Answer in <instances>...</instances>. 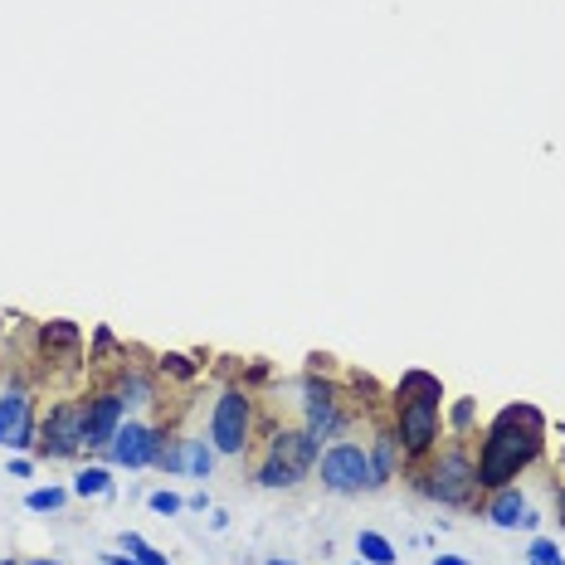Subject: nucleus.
I'll return each instance as SVG.
<instances>
[{
	"label": "nucleus",
	"mask_w": 565,
	"mask_h": 565,
	"mask_svg": "<svg viewBox=\"0 0 565 565\" xmlns=\"http://www.w3.org/2000/svg\"><path fill=\"white\" fill-rule=\"evenodd\" d=\"M147 502H151V512H161V517H176V512H186V497H176V492H166V488L151 492Z\"/></svg>",
	"instance_id": "nucleus-24"
},
{
	"label": "nucleus",
	"mask_w": 565,
	"mask_h": 565,
	"mask_svg": "<svg viewBox=\"0 0 565 565\" xmlns=\"http://www.w3.org/2000/svg\"><path fill=\"white\" fill-rule=\"evenodd\" d=\"M35 415V405H30V390L15 380L10 390H0V449H10L15 444V434H20V424Z\"/></svg>",
	"instance_id": "nucleus-13"
},
{
	"label": "nucleus",
	"mask_w": 565,
	"mask_h": 565,
	"mask_svg": "<svg viewBox=\"0 0 565 565\" xmlns=\"http://www.w3.org/2000/svg\"><path fill=\"white\" fill-rule=\"evenodd\" d=\"M10 449H39V415H30L25 419V424H20V434H15V444H10Z\"/></svg>",
	"instance_id": "nucleus-25"
},
{
	"label": "nucleus",
	"mask_w": 565,
	"mask_h": 565,
	"mask_svg": "<svg viewBox=\"0 0 565 565\" xmlns=\"http://www.w3.org/2000/svg\"><path fill=\"white\" fill-rule=\"evenodd\" d=\"M122 551H127V556H137L142 565H171L166 556H161V551H156V546H147L137 531H127V536H122Z\"/></svg>",
	"instance_id": "nucleus-22"
},
{
	"label": "nucleus",
	"mask_w": 565,
	"mask_h": 565,
	"mask_svg": "<svg viewBox=\"0 0 565 565\" xmlns=\"http://www.w3.org/2000/svg\"><path fill=\"white\" fill-rule=\"evenodd\" d=\"M74 492L78 497H113V478H108V468H98V463L83 468V473L74 478Z\"/></svg>",
	"instance_id": "nucleus-19"
},
{
	"label": "nucleus",
	"mask_w": 565,
	"mask_h": 565,
	"mask_svg": "<svg viewBox=\"0 0 565 565\" xmlns=\"http://www.w3.org/2000/svg\"><path fill=\"white\" fill-rule=\"evenodd\" d=\"M478 463L468 458V453L458 449H444L429 468H419L415 473V492L424 497H434V502H449V507H473L478 502Z\"/></svg>",
	"instance_id": "nucleus-2"
},
{
	"label": "nucleus",
	"mask_w": 565,
	"mask_h": 565,
	"mask_svg": "<svg viewBox=\"0 0 565 565\" xmlns=\"http://www.w3.org/2000/svg\"><path fill=\"white\" fill-rule=\"evenodd\" d=\"M551 565H565V561H551Z\"/></svg>",
	"instance_id": "nucleus-34"
},
{
	"label": "nucleus",
	"mask_w": 565,
	"mask_h": 565,
	"mask_svg": "<svg viewBox=\"0 0 565 565\" xmlns=\"http://www.w3.org/2000/svg\"><path fill=\"white\" fill-rule=\"evenodd\" d=\"M39 351H44L49 361H59V366H74L78 351H83L78 322H44V327H39Z\"/></svg>",
	"instance_id": "nucleus-12"
},
{
	"label": "nucleus",
	"mask_w": 565,
	"mask_h": 565,
	"mask_svg": "<svg viewBox=\"0 0 565 565\" xmlns=\"http://www.w3.org/2000/svg\"><path fill=\"white\" fill-rule=\"evenodd\" d=\"M268 458H278V463H288L293 473H312L317 468V458H322V444L307 434V429H273V439H268Z\"/></svg>",
	"instance_id": "nucleus-10"
},
{
	"label": "nucleus",
	"mask_w": 565,
	"mask_h": 565,
	"mask_svg": "<svg viewBox=\"0 0 565 565\" xmlns=\"http://www.w3.org/2000/svg\"><path fill=\"white\" fill-rule=\"evenodd\" d=\"M317 473H322V488L327 492H371L376 488V473H371V453L361 444H332V449L317 458Z\"/></svg>",
	"instance_id": "nucleus-4"
},
{
	"label": "nucleus",
	"mask_w": 565,
	"mask_h": 565,
	"mask_svg": "<svg viewBox=\"0 0 565 565\" xmlns=\"http://www.w3.org/2000/svg\"><path fill=\"white\" fill-rule=\"evenodd\" d=\"M302 473H293L288 463H278V458H264L259 463V488H298Z\"/></svg>",
	"instance_id": "nucleus-20"
},
{
	"label": "nucleus",
	"mask_w": 565,
	"mask_h": 565,
	"mask_svg": "<svg viewBox=\"0 0 565 565\" xmlns=\"http://www.w3.org/2000/svg\"><path fill=\"white\" fill-rule=\"evenodd\" d=\"M122 419H127V405H122L117 390L88 395V400H83V444H88V449H108L113 434L122 429Z\"/></svg>",
	"instance_id": "nucleus-8"
},
{
	"label": "nucleus",
	"mask_w": 565,
	"mask_h": 565,
	"mask_svg": "<svg viewBox=\"0 0 565 565\" xmlns=\"http://www.w3.org/2000/svg\"><path fill=\"white\" fill-rule=\"evenodd\" d=\"M156 449H161V429H151L142 419H122V429L113 434V444H108V458L122 463V468H147L156 463Z\"/></svg>",
	"instance_id": "nucleus-9"
},
{
	"label": "nucleus",
	"mask_w": 565,
	"mask_h": 565,
	"mask_svg": "<svg viewBox=\"0 0 565 565\" xmlns=\"http://www.w3.org/2000/svg\"><path fill=\"white\" fill-rule=\"evenodd\" d=\"M488 517H492V527H502V531H512V527H541V517L531 512V502L517 488H512V483H507V488H492Z\"/></svg>",
	"instance_id": "nucleus-11"
},
{
	"label": "nucleus",
	"mask_w": 565,
	"mask_h": 565,
	"mask_svg": "<svg viewBox=\"0 0 565 565\" xmlns=\"http://www.w3.org/2000/svg\"><path fill=\"white\" fill-rule=\"evenodd\" d=\"M541 439H546V419L536 415L531 405H507L502 415L492 419L488 439L478 449V483L483 488H507L541 453Z\"/></svg>",
	"instance_id": "nucleus-1"
},
{
	"label": "nucleus",
	"mask_w": 565,
	"mask_h": 565,
	"mask_svg": "<svg viewBox=\"0 0 565 565\" xmlns=\"http://www.w3.org/2000/svg\"><path fill=\"white\" fill-rule=\"evenodd\" d=\"M268 565H293V561H268Z\"/></svg>",
	"instance_id": "nucleus-32"
},
{
	"label": "nucleus",
	"mask_w": 565,
	"mask_h": 565,
	"mask_svg": "<svg viewBox=\"0 0 565 565\" xmlns=\"http://www.w3.org/2000/svg\"><path fill=\"white\" fill-rule=\"evenodd\" d=\"M356 551L366 556V565H395V546H390L380 531H361V536H356Z\"/></svg>",
	"instance_id": "nucleus-18"
},
{
	"label": "nucleus",
	"mask_w": 565,
	"mask_h": 565,
	"mask_svg": "<svg viewBox=\"0 0 565 565\" xmlns=\"http://www.w3.org/2000/svg\"><path fill=\"white\" fill-rule=\"evenodd\" d=\"M30 468H35L30 458H10V473H15V478H30Z\"/></svg>",
	"instance_id": "nucleus-28"
},
{
	"label": "nucleus",
	"mask_w": 565,
	"mask_h": 565,
	"mask_svg": "<svg viewBox=\"0 0 565 565\" xmlns=\"http://www.w3.org/2000/svg\"><path fill=\"white\" fill-rule=\"evenodd\" d=\"M64 502H69V488H35L30 497H25L30 512H59Z\"/></svg>",
	"instance_id": "nucleus-21"
},
{
	"label": "nucleus",
	"mask_w": 565,
	"mask_h": 565,
	"mask_svg": "<svg viewBox=\"0 0 565 565\" xmlns=\"http://www.w3.org/2000/svg\"><path fill=\"white\" fill-rule=\"evenodd\" d=\"M356 565H366V561H356Z\"/></svg>",
	"instance_id": "nucleus-35"
},
{
	"label": "nucleus",
	"mask_w": 565,
	"mask_h": 565,
	"mask_svg": "<svg viewBox=\"0 0 565 565\" xmlns=\"http://www.w3.org/2000/svg\"><path fill=\"white\" fill-rule=\"evenodd\" d=\"M30 565H59V561H30Z\"/></svg>",
	"instance_id": "nucleus-31"
},
{
	"label": "nucleus",
	"mask_w": 565,
	"mask_h": 565,
	"mask_svg": "<svg viewBox=\"0 0 565 565\" xmlns=\"http://www.w3.org/2000/svg\"><path fill=\"white\" fill-rule=\"evenodd\" d=\"M302 415H307V434L322 444V439H341V429H346V415H341V400L337 390L327 385V380H302Z\"/></svg>",
	"instance_id": "nucleus-6"
},
{
	"label": "nucleus",
	"mask_w": 565,
	"mask_h": 565,
	"mask_svg": "<svg viewBox=\"0 0 565 565\" xmlns=\"http://www.w3.org/2000/svg\"><path fill=\"white\" fill-rule=\"evenodd\" d=\"M103 565H142L137 556H103Z\"/></svg>",
	"instance_id": "nucleus-29"
},
{
	"label": "nucleus",
	"mask_w": 565,
	"mask_h": 565,
	"mask_svg": "<svg viewBox=\"0 0 565 565\" xmlns=\"http://www.w3.org/2000/svg\"><path fill=\"white\" fill-rule=\"evenodd\" d=\"M0 565H20V561H0Z\"/></svg>",
	"instance_id": "nucleus-33"
},
{
	"label": "nucleus",
	"mask_w": 565,
	"mask_h": 565,
	"mask_svg": "<svg viewBox=\"0 0 565 565\" xmlns=\"http://www.w3.org/2000/svg\"><path fill=\"white\" fill-rule=\"evenodd\" d=\"M161 371H166V376H176V380H190L200 366H195L190 356H181V351H166V356H161Z\"/></svg>",
	"instance_id": "nucleus-23"
},
{
	"label": "nucleus",
	"mask_w": 565,
	"mask_h": 565,
	"mask_svg": "<svg viewBox=\"0 0 565 565\" xmlns=\"http://www.w3.org/2000/svg\"><path fill=\"white\" fill-rule=\"evenodd\" d=\"M449 424H453V434H468L473 429V400H458L449 410Z\"/></svg>",
	"instance_id": "nucleus-27"
},
{
	"label": "nucleus",
	"mask_w": 565,
	"mask_h": 565,
	"mask_svg": "<svg viewBox=\"0 0 565 565\" xmlns=\"http://www.w3.org/2000/svg\"><path fill=\"white\" fill-rule=\"evenodd\" d=\"M186 473L200 478V483L215 473V444L210 439H186Z\"/></svg>",
	"instance_id": "nucleus-17"
},
{
	"label": "nucleus",
	"mask_w": 565,
	"mask_h": 565,
	"mask_svg": "<svg viewBox=\"0 0 565 565\" xmlns=\"http://www.w3.org/2000/svg\"><path fill=\"white\" fill-rule=\"evenodd\" d=\"M531 565H551V561H561V551H556V541H546V536H536L531 541Z\"/></svg>",
	"instance_id": "nucleus-26"
},
{
	"label": "nucleus",
	"mask_w": 565,
	"mask_h": 565,
	"mask_svg": "<svg viewBox=\"0 0 565 565\" xmlns=\"http://www.w3.org/2000/svg\"><path fill=\"white\" fill-rule=\"evenodd\" d=\"M117 395H122L127 410H137V405H151V400H156V385H151L147 371H132V366H127V371L117 376Z\"/></svg>",
	"instance_id": "nucleus-15"
},
{
	"label": "nucleus",
	"mask_w": 565,
	"mask_h": 565,
	"mask_svg": "<svg viewBox=\"0 0 565 565\" xmlns=\"http://www.w3.org/2000/svg\"><path fill=\"white\" fill-rule=\"evenodd\" d=\"M210 444H215V453H225V458L249 453V444H254V400H249V390L229 385L225 395L215 400V415H210Z\"/></svg>",
	"instance_id": "nucleus-3"
},
{
	"label": "nucleus",
	"mask_w": 565,
	"mask_h": 565,
	"mask_svg": "<svg viewBox=\"0 0 565 565\" xmlns=\"http://www.w3.org/2000/svg\"><path fill=\"white\" fill-rule=\"evenodd\" d=\"M395 400H444V390H439V380L424 376V371H410V376H400V385H395Z\"/></svg>",
	"instance_id": "nucleus-16"
},
{
	"label": "nucleus",
	"mask_w": 565,
	"mask_h": 565,
	"mask_svg": "<svg viewBox=\"0 0 565 565\" xmlns=\"http://www.w3.org/2000/svg\"><path fill=\"white\" fill-rule=\"evenodd\" d=\"M434 565H473V561H463V556H434Z\"/></svg>",
	"instance_id": "nucleus-30"
},
{
	"label": "nucleus",
	"mask_w": 565,
	"mask_h": 565,
	"mask_svg": "<svg viewBox=\"0 0 565 565\" xmlns=\"http://www.w3.org/2000/svg\"><path fill=\"white\" fill-rule=\"evenodd\" d=\"M395 434H400L405 453H415V458L434 453V444H439V405L434 400H400Z\"/></svg>",
	"instance_id": "nucleus-7"
},
{
	"label": "nucleus",
	"mask_w": 565,
	"mask_h": 565,
	"mask_svg": "<svg viewBox=\"0 0 565 565\" xmlns=\"http://www.w3.org/2000/svg\"><path fill=\"white\" fill-rule=\"evenodd\" d=\"M83 400H64L39 419V453L44 458H74L83 453Z\"/></svg>",
	"instance_id": "nucleus-5"
},
{
	"label": "nucleus",
	"mask_w": 565,
	"mask_h": 565,
	"mask_svg": "<svg viewBox=\"0 0 565 565\" xmlns=\"http://www.w3.org/2000/svg\"><path fill=\"white\" fill-rule=\"evenodd\" d=\"M371 473H376V488H385L395 473H400V463H405V444H400V434L395 429H380L376 444H371Z\"/></svg>",
	"instance_id": "nucleus-14"
}]
</instances>
